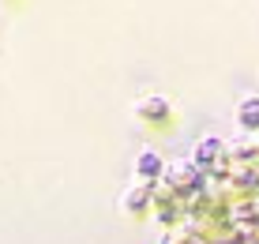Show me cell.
<instances>
[{
	"label": "cell",
	"instance_id": "obj_1",
	"mask_svg": "<svg viewBox=\"0 0 259 244\" xmlns=\"http://www.w3.org/2000/svg\"><path fill=\"white\" fill-rule=\"evenodd\" d=\"M136 116H143V120H165V116H169V102L158 98V94L139 98V102H136Z\"/></svg>",
	"mask_w": 259,
	"mask_h": 244
},
{
	"label": "cell",
	"instance_id": "obj_3",
	"mask_svg": "<svg viewBox=\"0 0 259 244\" xmlns=\"http://www.w3.org/2000/svg\"><path fill=\"white\" fill-rule=\"evenodd\" d=\"M240 124L244 128H259V98H244L240 102Z\"/></svg>",
	"mask_w": 259,
	"mask_h": 244
},
{
	"label": "cell",
	"instance_id": "obj_2",
	"mask_svg": "<svg viewBox=\"0 0 259 244\" xmlns=\"http://www.w3.org/2000/svg\"><path fill=\"white\" fill-rule=\"evenodd\" d=\"M136 169H139V177H147V180H150V177H158V173H162L165 166H162V158H158L154 150H139Z\"/></svg>",
	"mask_w": 259,
	"mask_h": 244
},
{
	"label": "cell",
	"instance_id": "obj_4",
	"mask_svg": "<svg viewBox=\"0 0 259 244\" xmlns=\"http://www.w3.org/2000/svg\"><path fill=\"white\" fill-rule=\"evenodd\" d=\"M218 147H222V143L214 139V135H207V139H203V147L195 150V161H199V166H207V161H214V154H218Z\"/></svg>",
	"mask_w": 259,
	"mask_h": 244
}]
</instances>
